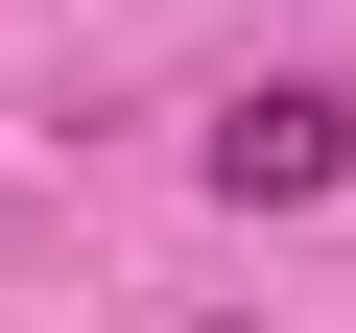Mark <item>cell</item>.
I'll return each instance as SVG.
<instances>
[{"mask_svg": "<svg viewBox=\"0 0 356 333\" xmlns=\"http://www.w3.org/2000/svg\"><path fill=\"white\" fill-rule=\"evenodd\" d=\"M332 166H356V95H238V119H214V191H238V215H309Z\"/></svg>", "mask_w": 356, "mask_h": 333, "instance_id": "1", "label": "cell"}]
</instances>
